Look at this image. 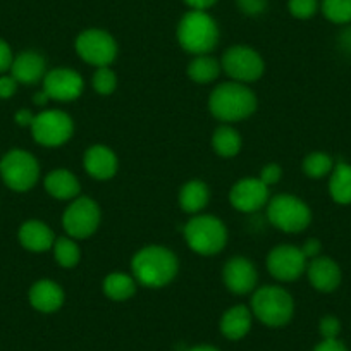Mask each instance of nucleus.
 <instances>
[{"label":"nucleus","instance_id":"24","mask_svg":"<svg viewBox=\"0 0 351 351\" xmlns=\"http://www.w3.org/2000/svg\"><path fill=\"white\" fill-rule=\"evenodd\" d=\"M329 193L336 204H351V164L337 162L329 178Z\"/></svg>","mask_w":351,"mask_h":351},{"label":"nucleus","instance_id":"25","mask_svg":"<svg viewBox=\"0 0 351 351\" xmlns=\"http://www.w3.org/2000/svg\"><path fill=\"white\" fill-rule=\"evenodd\" d=\"M104 295L114 302H126L136 293V279L124 272H112L104 279Z\"/></svg>","mask_w":351,"mask_h":351},{"label":"nucleus","instance_id":"22","mask_svg":"<svg viewBox=\"0 0 351 351\" xmlns=\"http://www.w3.org/2000/svg\"><path fill=\"white\" fill-rule=\"evenodd\" d=\"M252 310L245 305H236L226 310L221 319V332L228 339L238 341L245 337L252 329Z\"/></svg>","mask_w":351,"mask_h":351},{"label":"nucleus","instance_id":"15","mask_svg":"<svg viewBox=\"0 0 351 351\" xmlns=\"http://www.w3.org/2000/svg\"><path fill=\"white\" fill-rule=\"evenodd\" d=\"M226 288L234 295H246L255 291L258 282V272L255 265L245 256H232L228 260L222 271Z\"/></svg>","mask_w":351,"mask_h":351},{"label":"nucleus","instance_id":"4","mask_svg":"<svg viewBox=\"0 0 351 351\" xmlns=\"http://www.w3.org/2000/svg\"><path fill=\"white\" fill-rule=\"evenodd\" d=\"M252 313L269 327H282L293 319L295 302L281 286H262L252 296Z\"/></svg>","mask_w":351,"mask_h":351},{"label":"nucleus","instance_id":"28","mask_svg":"<svg viewBox=\"0 0 351 351\" xmlns=\"http://www.w3.org/2000/svg\"><path fill=\"white\" fill-rule=\"evenodd\" d=\"M53 256L64 269L76 267L81 260V250L73 238H59L53 243Z\"/></svg>","mask_w":351,"mask_h":351},{"label":"nucleus","instance_id":"33","mask_svg":"<svg viewBox=\"0 0 351 351\" xmlns=\"http://www.w3.org/2000/svg\"><path fill=\"white\" fill-rule=\"evenodd\" d=\"M236 4L246 16H260L267 9V0H236Z\"/></svg>","mask_w":351,"mask_h":351},{"label":"nucleus","instance_id":"27","mask_svg":"<svg viewBox=\"0 0 351 351\" xmlns=\"http://www.w3.org/2000/svg\"><path fill=\"white\" fill-rule=\"evenodd\" d=\"M221 62L210 56H195V59L188 64V76L198 84H208L215 81L221 74Z\"/></svg>","mask_w":351,"mask_h":351},{"label":"nucleus","instance_id":"8","mask_svg":"<svg viewBox=\"0 0 351 351\" xmlns=\"http://www.w3.org/2000/svg\"><path fill=\"white\" fill-rule=\"evenodd\" d=\"M224 73L238 83H255L265 71V62L255 49L246 45H234L224 52L221 59Z\"/></svg>","mask_w":351,"mask_h":351},{"label":"nucleus","instance_id":"30","mask_svg":"<svg viewBox=\"0 0 351 351\" xmlns=\"http://www.w3.org/2000/svg\"><path fill=\"white\" fill-rule=\"evenodd\" d=\"M320 9L326 19L334 25L351 23V0H322Z\"/></svg>","mask_w":351,"mask_h":351},{"label":"nucleus","instance_id":"42","mask_svg":"<svg viewBox=\"0 0 351 351\" xmlns=\"http://www.w3.org/2000/svg\"><path fill=\"white\" fill-rule=\"evenodd\" d=\"M49 100H50L49 95H47V93L43 92V90L40 93H36L35 97H33V102H35L36 106H45V104L49 102Z\"/></svg>","mask_w":351,"mask_h":351},{"label":"nucleus","instance_id":"19","mask_svg":"<svg viewBox=\"0 0 351 351\" xmlns=\"http://www.w3.org/2000/svg\"><path fill=\"white\" fill-rule=\"evenodd\" d=\"M47 74V62L43 56L38 52H23L18 57H14V62L11 67V76L18 83L23 84H36L38 81H43Z\"/></svg>","mask_w":351,"mask_h":351},{"label":"nucleus","instance_id":"23","mask_svg":"<svg viewBox=\"0 0 351 351\" xmlns=\"http://www.w3.org/2000/svg\"><path fill=\"white\" fill-rule=\"evenodd\" d=\"M210 200V190L204 181H188L180 191V207L186 214H198L204 210Z\"/></svg>","mask_w":351,"mask_h":351},{"label":"nucleus","instance_id":"12","mask_svg":"<svg viewBox=\"0 0 351 351\" xmlns=\"http://www.w3.org/2000/svg\"><path fill=\"white\" fill-rule=\"evenodd\" d=\"M306 265L308 258L298 246L278 245L267 255L269 274L282 282H291L302 278L306 272Z\"/></svg>","mask_w":351,"mask_h":351},{"label":"nucleus","instance_id":"5","mask_svg":"<svg viewBox=\"0 0 351 351\" xmlns=\"http://www.w3.org/2000/svg\"><path fill=\"white\" fill-rule=\"evenodd\" d=\"M186 245L195 253L212 256L221 253L228 243V229L221 219L214 215H197L186 222L183 229Z\"/></svg>","mask_w":351,"mask_h":351},{"label":"nucleus","instance_id":"3","mask_svg":"<svg viewBox=\"0 0 351 351\" xmlns=\"http://www.w3.org/2000/svg\"><path fill=\"white\" fill-rule=\"evenodd\" d=\"M181 49L193 56H208L219 43V26L207 11H188L178 25Z\"/></svg>","mask_w":351,"mask_h":351},{"label":"nucleus","instance_id":"1","mask_svg":"<svg viewBox=\"0 0 351 351\" xmlns=\"http://www.w3.org/2000/svg\"><path fill=\"white\" fill-rule=\"evenodd\" d=\"M180 271V260L174 252L160 245H150L134 253L131 272L136 282L147 288H164L174 281Z\"/></svg>","mask_w":351,"mask_h":351},{"label":"nucleus","instance_id":"41","mask_svg":"<svg viewBox=\"0 0 351 351\" xmlns=\"http://www.w3.org/2000/svg\"><path fill=\"white\" fill-rule=\"evenodd\" d=\"M184 2H186L188 8L195 9V11H207L217 0H184Z\"/></svg>","mask_w":351,"mask_h":351},{"label":"nucleus","instance_id":"31","mask_svg":"<svg viewBox=\"0 0 351 351\" xmlns=\"http://www.w3.org/2000/svg\"><path fill=\"white\" fill-rule=\"evenodd\" d=\"M95 92L102 97H109L116 92L117 88V76L109 66L107 67H97L95 74L92 80Z\"/></svg>","mask_w":351,"mask_h":351},{"label":"nucleus","instance_id":"2","mask_svg":"<svg viewBox=\"0 0 351 351\" xmlns=\"http://www.w3.org/2000/svg\"><path fill=\"white\" fill-rule=\"evenodd\" d=\"M256 95L248 84L238 81H226L217 84L208 99V109L212 116L224 124L239 123L256 110Z\"/></svg>","mask_w":351,"mask_h":351},{"label":"nucleus","instance_id":"37","mask_svg":"<svg viewBox=\"0 0 351 351\" xmlns=\"http://www.w3.org/2000/svg\"><path fill=\"white\" fill-rule=\"evenodd\" d=\"M18 84L12 76H0V99H11L18 90Z\"/></svg>","mask_w":351,"mask_h":351},{"label":"nucleus","instance_id":"32","mask_svg":"<svg viewBox=\"0 0 351 351\" xmlns=\"http://www.w3.org/2000/svg\"><path fill=\"white\" fill-rule=\"evenodd\" d=\"M288 9L293 18L310 19L319 11V0H289Z\"/></svg>","mask_w":351,"mask_h":351},{"label":"nucleus","instance_id":"29","mask_svg":"<svg viewBox=\"0 0 351 351\" xmlns=\"http://www.w3.org/2000/svg\"><path fill=\"white\" fill-rule=\"evenodd\" d=\"M334 169V160L330 155L324 152H313L303 160V172L312 180H322L327 174H330Z\"/></svg>","mask_w":351,"mask_h":351},{"label":"nucleus","instance_id":"6","mask_svg":"<svg viewBox=\"0 0 351 351\" xmlns=\"http://www.w3.org/2000/svg\"><path fill=\"white\" fill-rule=\"evenodd\" d=\"M267 217L279 231L296 234L305 231L312 222V210L295 195H278L267 204Z\"/></svg>","mask_w":351,"mask_h":351},{"label":"nucleus","instance_id":"40","mask_svg":"<svg viewBox=\"0 0 351 351\" xmlns=\"http://www.w3.org/2000/svg\"><path fill=\"white\" fill-rule=\"evenodd\" d=\"M14 121L19 124V126H29V128H32L33 121H35V116H33L32 110L21 109V110H18V112H16Z\"/></svg>","mask_w":351,"mask_h":351},{"label":"nucleus","instance_id":"20","mask_svg":"<svg viewBox=\"0 0 351 351\" xmlns=\"http://www.w3.org/2000/svg\"><path fill=\"white\" fill-rule=\"evenodd\" d=\"M19 243L29 252L42 253L53 248L56 236L52 229L42 221H26L19 228Z\"/></svg>","mask_w":351,"mask_h":351},{"label":"nucleus","instance_id":"36","mask_svg":"<svg viewBox=\"0 0 351 351\" xmlns=\"http://www.w3.org/2000/svg\"><path fill=\"white\" fill-rule=\"evenodd\" d=\"M12 62H14V56H12L11 47L8 42L0 38V73L11 71Z\"/></svg>","mask_w":351,"mask_h":351},{"label":"nucleus","instance_id":"38","mask_svg":"<svg viewBox=\"0 0 351 351\" xmlns=\"http://www.w3.org/2000/svg\"><path fill=\"white\" fill-rule=\"evenodd\" d=\"M313 351H348V348L339 339H324Z\"/></svg>","mask_w":351,"mask_h":351},{"label":"nucleus","instance_id":"44","mask_svg":"<svg viewBox=\"0 0 351 351\" xmlns=\"http://www.w3.org/2000/svg\"><path fill=\"white\" fill-rule=\"evenodd\" d=\"M350 32H351V28H350Z\"/></svg>","mask_w":351,"mask_h":351},{"label":"nucleus","instance_id":"16","mask_svg":"<svg viewBox=\"0 0 351 351\" xmlns=\"http://www.w3.org/2000/svg\"><path fill=\"white\" fill-rule=\"evenodd\" d=\"M84 171L92 176L93 180L107 181L112 180L119 169V160L116 154L106 145H93L84 152L83 157Z\"/></svg>","mask_w":351,"mask_h":351},{"label":"nucleus","instance_id":"35","mask_svg":"<svg viewBox=\"0 0 351 351\" xmlns=\"http://www.w3.org/2000/svg\"><path fill=\"white\" fill-rule=\"evenodd\" d=\"M281 176H282L281 165L271 162V164L265 165V167L262 169V172H260V181H262L265 186H272V184L279 183Z\"/></svg>","mask_w":351,"mask_h":351},{"label":"nucleus","instance_id":"11","mask_svg":"<svg viewBox=\"0 0 351 351\" xmlns=\"http://www.w3.org/2000/svg\"><path fill=\"white\" fill-rule=\"evenodd\" d=\"M74 133V123L62 110H43L32 124V134L43 147H60L67 143Z\"/></svg>","mask_w":351,"mask_h":351},{"label":"nucleus","instance_id":"18","mask_svg":"<svg viewBox=\"0 0 351 351\" xmlns=\"http://www.w3.org/2000/svg\"><path fill=\"white\" fill-rule=\"evenodd\" d=\"M64 300H66V295L62 288L50 279L36 281L29 289V303L33 308L42 313L57 312L64 305Z\"/></svg>","mask_w":351,"mask_h":351},{"label":"nucleus","instance_id":"10","mask_svg":"<svg viewBox=\"0 0 351 351\" xmlns=\"http://www.w3.org/2000/svg\"><path fill=\"white\" fill-rule=\"evenodd\" d=\"M76 53L95 67H107L116 60L117 42L106 29L92 28L80 33L74 42Z\"/></svg>","mask_w":351,"mask_h":351},{"label":"nucleus","instance_id":"39","mask_svg":"<svg viewBox=\"0 0 351 351\" xmlns=\"http://www.w3.org/2000/svg\"><path fill=\"white\" fill-rule=\"evenodd\" d=\"M302 252L306 258L310 260L315 258V256H319L320 253V241L319 239H308V241L302 246Z\"/></svg>","mask_w":351,"mask_h":351},{"label":"nucleus","instance_id":"7","mask_svg":"<svg viewBox=\"0 0 351 351\" xmlns=\"http://www.w3.org/2000/svg\"><path fill=\"white\" fill-rule=\"evenodd\" d=\"M0 176L12 191L25 193L38 183V160L29 152L14 148L0 160Z\"/></svg>","mask_w":351,"mask_h":351},{"label":"nucleus","instance_id":"34","mask_svg":"<svg viewBox=\"0 0 351 351\" xmlns=\"http://www.w3.org/2000/svg\"><path fill=\"white\" fill-rule=\"evenodd\" d=\"M319 329L324 339H337V334L341 332V324L336 317L327 315L320 320Z\"/></svg>","mask_w":351,"mask_h":351},{"label":"nucleus","instance_id":"43","mask_svg":"<svg viewBox=\"0 0 351 351\" xmlns=\"http://www.w3.org/2000/svg\"><path fill=\"white\" fill-rule=\"evenodd\" d=\"M190 351H219V350L214 346H208V344H200V346H193Z\"/></svg>","mask_w":351,"mask_h":351},{"label":"nucleus","instance_id":"21","mask_svg":"<svg viewBox=\"0 0 351 351\" xmlns=\"http://www.w3.org/2000/svg\"><path fill=\"white\" fill-rule=\"evenodd\" d=\"M45 190L57 200H74L80 197L81 184L76 176L67 169H56L45 178Z\"/></svg>","mask_w":351,"mask_h":351},{"label":"nucleus","instance_id":"13","mask_svg":"<svg viewBox=\"0 0 351 351\" xmlns=\"http://www.w3.org/2000/svg\"><path fill=\"white\" fill-rule=\"evenodd\" d=\"M83 90V76L69 67H57V69L47 71L45 77H43V92L49 95L50 100L73 102V100L80 99Z\"/></svg>","mask_w":351,"mask_h":351},{"label":"nucleus","instance_id":"17","mask_svg":"<svg viewBox=\"0 0 351 351\" xmlns=\"http://www.w3.org/2000/svg\"><path fill=\"white\" fill-rule=\"evenodd\" d=\"M308 281L317 291H336L341 285V269L329 256H315L306 265Z\"/></svg>","mask_w":351,"mask_h":351},{"label":"nucleus","instance_id":"26","mask_svg":"<svg viewBox=\"0 0 351 351\" xmlns=\"http://www.w3.org/2000/svg\"><path fill=\"white\" fill-rule=\"evenodd\" d=\"M243 140L239 136L238 131L234 128H231L229 124H224V126H219L217 130L212 134V148L217 155L224 158H231L234 155L239 154L241 150Z\"/></svg>","mask_w":351,"mask_h":351},{"label":"nucleus","instance_id":"9","mask_svg":"<svg viewBox=\"0 0 351 351\" xmlns=\"http://www.w3.org/2000/svg\"><path fill=\"white\" fill-rule=\"evenodd\" d=\"M102 219V212L95 200L77 197L69 204L62 214V226L73 239H86L97 232Z\"/></svg>","mask_w":351,"mask_h":351},{"label":"nucleus","instance_id":"14","mask_svg":"<svg viewBox=\"0 0 351 351\" xmlns=\"http://www.w3.org/2000/svg\"><path fill=\"white\" fill-rule=\"evenodd\" d=\"M269 197H271L269 186H265L260 178H245V180L238 181L229 193L232 207L239 212H246V214H252V212L265 207L271 200Z\"/></svg>","mask_w":351,"mask_h":351}]
</instances>
